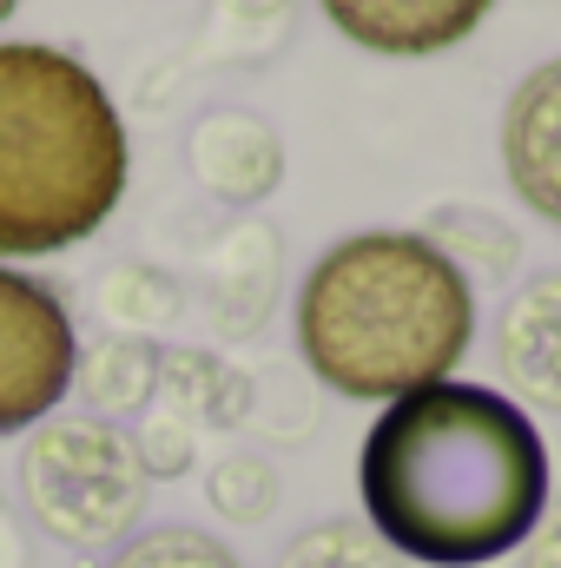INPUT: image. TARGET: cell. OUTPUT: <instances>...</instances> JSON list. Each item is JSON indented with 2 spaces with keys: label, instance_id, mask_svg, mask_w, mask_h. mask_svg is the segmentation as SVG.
I'll return each instance as SVG.
<instances>
[{
  "label": "cell",
  "instance_id": "cell-14",
  "mask_svg": "<svg viewBox=\"0 0 561 568\" xmlns=\"http://www.w3.org/2000/svg\"><path fill=\"white\" fill-rule=\"evenodd\" d=\"M278 568H410L370 523H357V516H324V523H310V529H297L290 542H284Z\"/></svg>",
  "mask_w": 561,
  "mask_h": 568
},
{
  "label": "cell",
  "instance_id": "cell-17",
  "mask_svg": "<svg viewBox=\"0 0 561 568\" xmlns=\"http://www.w3.org/2000/svg\"><path fill=\"white\" fill-rule=\"evenodd\" d=\"M290 7L297 0H212V33L225 53L238 60H265L290 33Z\"/></svg>",
  "mask_w": 561,
  "mask_h": 568
},
{
  "label": "cell",
  "instance_id": "cell-3",
  "mask_svg": "<svg viewBox=\"0 0 561 568\" xmlns=\"http://www.w3.org/2000/svg\"><path fill=\"white\" fill-rule=\"evenodd\" d=\"M126 126L100 73L40 40H0V258L93 239L126 199Z\"/></svg>",
  "mask_w": 561,
  "mask_h": 568
},
{
  "label": "cell",
  "instance_id": "cell-8",
  "mask_svg": "<svg viewBox=\"0 0 561 568\" xmlns=\"http://www.w3.org/2000/svg\"><path fill=\"white\" fill-rule=\"evenodd\" d=\"M496 0H324L330 27L384 60H422L462 47Z\"/></svg>",
  "mask_w": 561,
  "mask_h": 568
},
{
  "label": "cell",
  "instance_id": "cell-10",
  "mask_svg": "<svg viewBox=\"0 0 561 568\" xmlns=\"http://www.w3.org/2000/svg\"><path fill=\"white\" fill-rule=\"evenodd\" d=\"M278 232L272 225H258V219H245V225H232L225 239H218V252H212V324L225 331V337H252L265 317H272V297H278Z\"/></svg>",
  "mask_w": 561,
  "mask_h": 568
},
{
  "label": "cell",
  "instance_id": "cell-4",
  "mask_svg": "<svg viewBox=\"0 0 561 568\" xmlns=\"http://www.w3.org/2000/svg\"><path fill=\"white\" fill-rule=\"evenodd\" d=\"M20 503L33 529L73 556H113L126 536H140L152 476H145L133 429L106 417H40L20 443Z\"/></svg>",
  "mask_w": 561,
  "mask_h": 568
},
{
  "label": "cell",
  "instance_id": "cell-9",
  "mask_svg": "<svg viewBox=\"0 0 561 568\" xmlns=\"http://www.w3.org/2000/svg\"><path fill=\"white\" fill-rule=\"evenodd\" d=\"M185 159H192V179L218 205H258V199L278 192L284 179V140L245 106H212L192 126Z\"/></svg>",
  "mask_w": 561,
  "mask_h": 568
},
{
  "label": "cell",
  "instance_id": "cell-15",
  "mask_svg": "<svg viewBox=\"0 0 561 568\" xmlns=\"http://www.w3.org/2000/svg\"><path fill=\"white\" fill-rule=\"evenodd\" d=\"M106 568H245L212 529H185V523H165V529H140L126 536Z\"/></svg>",
  "mask_w": 561,
  "mask_h": 568
},
{
  "label": "cell",
  "instance_id": "cell-1",
  "mask_svg": "<svg viewBox=\"0 0 561 568\" xmlns=\"http://www.w3.org/2000/svg\"><path fill=\"white\" fill-rule=\"evenodd\" d=\"M364 523L422 568L516 556L549 509V443L529 410L482 384H422L384 404L357 449Z\"/></svg>",
  "mask_w": 561,
  "mask_h": 568
},
{
  "label": "cell",
  "instance_id": "cell-11",
  "mask_svg": "<svg viewBox=\"0 0 561 568\" xmlns=\"http://www.w3.org/2000/svg\"><path fill=\"white\" fill-rule=\"evenodd\" d=\"M159 410L185 429H238L252 424L258 390L212 351H159Z\"/></svg>",
  "mask_w": 561,
  "mask_h": 568
},
{
  "label": "cell",
  "instance_id": "cell-19",
  "mask_svg": "<svg viewBox=\"0 0 561 568\" xmlns=\"http://www.w3.org/2000/svg\"><path fill=\"white\" fill-rule=\"evenodd\" d=\"M522 549H529L522 568H561V496H549V509H542V523H536V536Z\"/></svg>",
  "mask_w": 561,
  "mask_h": 568
},
{
  "label": "cell",
  "instance_id": "cell-7",
  "mask_svg": "<svg viewBox=\"0 0 561 568\" xmlns=\"http://www.w3.org/2000/svg\"><path fill=\"white\" fill-rule=\"evenodd\" d=\"M502 172L536 219L561 225V53L542 60L502 106Z\"/></svg>",
  "mask_w": 561,
  "mask_h": 568
},
{
  "label": "cell",
  "instance_id": "cell-5",
  "mask_svg": "<svg viewBox=\"0 0 561 568\" xmlns=\"http://www.w3.org/2000/svg\"><path fill=\"white\" fill-rule=\"evenodd\" d=\"M80 331L47 278L0 265V436H27L73 390Z\"/></svg>",
  "mask_w": 561,
  "mask_h": 568
},
{
  "label": "cell",
  "instance_id": "cell-18",
  "mask_svg": "<svg viewBox=\"0 0 561 568\" xmlns=\"http://www.w3.org/2000/svg\"><path fill=\"white\" fill-rule=\"evenodd\" d=\"M178 311V291L165 272H145V265H120L113 278H106V317L113 324H126V331H140L145 324H165Z\"/></svg>",
  "mask_w": 561,
  "mask_h": 568
},
{
  "label": "cell",
  "instance_id": "cell-13",
  "mask_svg": "<svg viewBox=\"0 0 561 568\" xmlns=\"http://www.w3.org/2000/svg\"><path fill=\"white\" fill-rule=\"evenodd\" d=\"M422 239L469 278V291H482V284H509L516 278V265H522V239H516V225L509 219H496V212H482V205H442L429 225H422Z\"/></svg>",
  "mask_w": 561,
  "mask_h": 568
},
{
  "label": "cell",
  "instance_id": "cell-20",
  "mask_svg": "<svg viewBox=\"0 0 561 568\" xmlns=\"http://www.w3.org/2000/svg\"><path fill=\"white\" fill-rule=\"evenodd\" d=\"M0 568H20V529L7 523V509H0Z\"/></svg>",
  "mask_w": 561,
  "mask_h": 568
},
{
  "label": "cell",
  "instance_id": "cell-12",
  "mask_svg": "<svg viewBox=\"0 0 561 568\" xmlns=\"http://www.w3.org/2000/svg\"><path fill=\"white\" fill-rule=\"evenodd\" d=\"M73 384L86 397V417H133L159 397V344L140 337V331H113L100 337L93 351H80L73 364Z\"/></svg>",
  "mask_w": 561,
  "mask_h": 568
},
{
  "label": "cell",
  "instance_id": "cell-6",
  "mask_svg": "<svg viewBox=\"0 0 561 568\" xmlns=\"http://www.w3.org/2000/svg\"><path fill=\"white\" fill-rule=\"evenodd\" d=\"M496 371L529 410L561 417V265L509 291L496 317Z\"/></svg>",
  "mask_w": 561,
  "mask_h": 568
},
{
  "label": "cell",
  "instance_id": "cell-2",
  "mask_svg": "<svg viewBox=\"0 0 561 568\" xmlns=\"http://www.w3.org/2000/svg\"><path fill=\"white\" fill-rule=\"evenodd\" d=\"M476 337V291L422 232H357L297 284L304 371L350 404L442 384Z\"/></svg>",
  "mask_w": 561,
  "mask_h": 568
},
{
  "label": "cell",
  "instance_id": "cell-21",
  "mask_svg": "<svg viewBox=\"0 0 561 568\" xmlns=\"http://www.w3.org/2000/svg\"><path fill=\"white\" fill-rule=\"evenodd\" d=\"M13 7H20V0H0V20H7V13H13Z\"/></svg>",
  "mask_w": 561,
  "mask_h": 568
},
{
  "label": "cell",
  "instance_id": "cell-16",
  "mask_svg": "<svg viewBox=\"0 0 561 568\" xmlns=\"http://www.w3.org/2000/svg\"><path fill=\"white\" fill-rule=\"evenodd\" d=\"M205 503L225 516V523H238V529H252V523H265L272 509H278V469L265 463V456H225V463H212V476H205Z\"/></svg>",
  "mask_w": 561,
  "mask_h": 568
}]
</instances>
